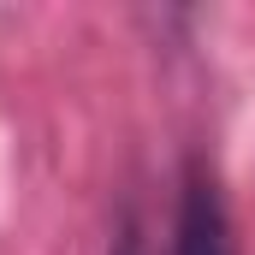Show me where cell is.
Here are the masks:
<instances>
[{
    "label": "cell",
    "instance_id": "cell-1",
    "mask_svg": "<svg viewBox=\"0 0 255 255\" xmlns=\"http://www.w3.org/2000/svg\"><path fill=\"white\" fill-rule=\"evenodd\" d=\"M172 255H238V226L220 166L196 148L178 166V202H172Z\"/></svg>",
    "mask_w": 255,
    "mask_h": 255
},
{
    "label": "cell",
    "instance_id": "cell-2",
    "mask_svg": "<svg viewBox=\"0 0 255 255\" xmlns=\"http://www.w3.org/2000/svg\"><path fill=\"white\" fill-rule=\"evenodd\" d=\"M107 255H148V232H142V208H136V196H125V202H119V214H113Z\"/></svg>",
    "mask_w": 255,
    "mask_h": 255
}]
</instances>
